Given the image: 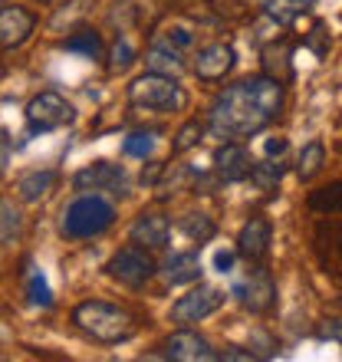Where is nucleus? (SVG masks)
<instances>
[{"mask_svg": "<svg viewBox=\"0 0 342 362\" xmlns=\"http://www.w3.org/2000/svg\"><path fill=\"white\" fill-rule=\"evenodd\" d=\"M283 178V165L273 162V158H266V162H256L254 172H250V181H254L260 191H273Z\"/></svg>", "mask_w": 342, "mask_h": 362, "instance_id": "nucleus-24", "label": "nucleus"}, {"mask_svg": "<svg viewBox=\"0 0 342 362\" xmlns=\"http://www.w3.org/2000/svg\"><path fill=\"white\" fill-rule=\"evenodd\" d=\"M53 185H57V172L43 168V172L23 175V178L17 181V191H20V198H23V201H40L43 194H49V191H53Z\"/></svg>", "mask_w": 342, "mask_h": 362, "instance_id": "nucleus-21", "label": "nucleus"}, {"mask_svg": "<svg viewBox=\"0 0 342 362\" xmlns=\"http://www.w3.org/2000/svg\"><path fill=\"white\" fill-rule=\"evenodd\" d=\"M168 234H171V224L162 214H142V218L132 224V230H129V238L148 250H162L165 244H168Z\"/></svg>", "mask_w": 342, "mask_h": 362, "instance_id": "nucleus-15", "label": "nucleus"}, {"mask_svg": "<svg viewBox=\"0 0 342 362\" xmlns=\"http://www.w3.org/2000/svg\"><path fill=\"white\" fill-rule=\"evenodd\" d=\"M165 284L168 286H181V284H194L201 276V257L194 250H184V254H171L165 260Z\"/></svg>", "mask_w": 342, "mask_h": 362, "instance_id": "nucleus-16", "label": "nucleus"}, {"mask_svg": "<svg viewBox=\"0 0 342 362\" xmlns=\"http://www.w3.org/2000/svg\"><path fill=\"white\" fill-rule=\"evenodd\" d=\"M112 218H115V208L105 198H99V194H83V198H76L63 211V234L73 240L95 238V234H102V230L112 228Z\"/></svg>", "mask_w": 342, "mask_h": 362, "instance_id": "nucleus-3", "label": "nucleus"}, {"mask_svg": "<svg viewBox=\"0 0 342 362\" xmlns=\"http://www.w3.org/2000/svg\"><path fill=\"white\" fill-rule=\"evenodd\" d=\"M23 286H27V296L37 306H53V290H49L47 276L33 260H23Z\"/></svg>", "mask_w": 342, "mask_h": 362, "instance_id": "nucleus-20", "label": "nucleus"}, {"mask_svg": "<svg viewBox=\"0 0 342 362\" xmlns=\"http://www.w3.org/2000/svg\"><path fill=\"white\" fill-rule=\"evenodd\" d=\"M286 152V139H270V142H266V158H280V155Z\"/></svg>", "mask_w": 342, "mask_h": 362, "instance_id": "nucleus-36", "label": "nucleus"}, {"mask_svg": "<svg viewBox=\"0 0 342 362\" xmlns=\"http://www.w3.org/2000/svg\"><path fill=\"white\" fill-rule=\"evenodd\" d=\"M73 323L86 336H93L99 343H125L135 333V320L125 313L122 306L102 303V300H89L73 310Z\"/></svg>", "mask_w": 342, "mask_h": 362, "instance_id": "nucleus-2", "label": "nucleus"}, {"mask_svg": "<svg viewBox=\"0 0 342 362\" xmlns=\"http://www.w3.org/2000/svg\"><path fill=\"white\" fill-rule=\"evenodd\" d=\"M105 270H109V276L112 280H119V284L125 286H142L148 276L155 274V260L152 254H148V247H142V244H129V247L115 250L112 260L105 264Z\"/></svg>", "mask_w": 342, "mask_h": 362, "instance_id": "nucleus-5", "label": "nucleus"}, {"mask_svg": "<svg viewBox=\"0 0 342 362\" xmlns=\"http://www.w3.org/2000/svg\"><path fill=\"white\" fill-rule=\"evenodd\" d=\"M220 303H224V293H220L218 286H198V290L178 296V303L171 306V323H178V326L201 323L211 313H218Z\"/></svg>", "mask_w": 342, "mask_h": 362, "instance_id": "nucleus-7", "label": "nucleus"}, {"mask_svg": "<svg viewBox=\"0 0 342 362\" xmlns=\"http://www.w3.org/2000/svg\"><path fill=\"white\" fill-rule=\"evenodd\" d=\"M323 162H326L323 142H306L303 152L296 155V175H300L303 181L316 178V175H319V168H323Z\"/></svg>", "mask_w": 342, "mask_h": 362, "instance_id": "nucleus-22", "label": "nucleus"}, {"mask_svg": "<svg viewBox=\"0 0 342 362\" xmlns=\"http://www.w3.org/2000/svg\"><path fill=\"white\" fill-rule=\"evenodd\" d=\"M316 0H260V7L270 20H273L276 27H286V23H293L296 17H303L313 10Z\"/></svg>", "mask_w": 342, "mask_h": 362, "instance_id": "nucleus-19", "label": "nucleus"}, {"mask_svg": "<svg viewBox=\"0 0 342 362\" xmlns=\"http://www.w3.org/2000/svg\"><path fill=\"white\" fill-rule=\"evenodd\" d=\"M250 172H254L250 152L237 142V139H228V142L214 152V175H218L224 185H234V181L250 178Z\"/></svg>", "mask_w": 342, "mask_h": 362, "instance_id": "nucleus-9", "label": "nucleus"}, {"mask_svg": "<svg viewBox=\"0 0 342 362\" xmlns=\"http://www.w3.org/2000/svg\"><path fill=\"white\" fill-rule=\"evenodd\" d=\"M181 230H184L194 244H204V240H211L218 234V228H214V221H211L208 214H188V218L181 221Z\"/></svg>", "mask_w": 342, "mask_h": 362, "instance_id": "nucleus-25", "label": "nucleus"}, {"mask_svg": "<svg viewBox=\"0 0 342 362\" xmlns=\"http://www.w3.org/2000/svg\"><path fill=\"white\" fill-rule=\"evenodd\" d=\"M319 336H323V339H333V343L342 346V320H326V323L319 326Z\"/></svg>", "mask_w": 342, "mask_h": 362, "instance_id": "nucleus-33", "label": "nucleus"}, {"mask_svg": "<svg viewBox=\"0 0 342 362\" xmlns=\"http://www.w3.org/2000/svg\"><path fill=\"white\" fill-rule=\"evenodd\" d=\"M73 122V105L63 99L59 93L47 89L30 99L27 105V125L30 132H53V129H63V125Z\"/></svg>", "mask_w": 342, "mask_h": 362, "instance_id": "nucleus-6", "label": "nucleus"}, {"mask_svg": "<svg viewBox=\"0 0 342 362\" xmlns=\"http://www.w3.org/2000/svg\"><path fill=\"white\" fill-rule=\"evenodd\" d=\"M66 49L69 53H83V57H89V59H99L102 57V40H99L95 30H83V33L66 40Z\"/></svg>", "mask_w": 342, "mask_h": 362, "instance_id": "nucleus-26", "label": "nucleus"}, {"mask_svg": "<svg viewBox=\"0 0 342 362\" xmlns=\"http://www.w3.org/2000/svg\"><path fill=\"white\" fill-rule=\"evenodd\" d=\"M155 139H158V132H155V129H145V132H132L129 139H125L122 152L132 155V158H148V155L155 152Z\"/></svg>", "mask_w": 342, "mask_h": 362, "instance_id": "nucleus-27", "label": "nucleus"}, {"mask_svg": "<svg viewBox=\"0 0 342 362\" xmlns=\"http://www.w3.org/2000/svg\"><path fill=\"white\" fill-rule=\"evenodd\" d=\"M4 244H10V240L17 238V230H20V214H17V208L10 204V201H4Z\"/></svg>", "mask_w": 342, "mask_h": 362, "instance_id": "nucleus-32", "label": "nucleus"}, {"mask_svg": "<svg viewBox=\"0 0 342 362\" xmlns=\"http://www.w3.org/2000/svg\"><path fill=\"white\" fill-rule=\"evenodd\" d=\"M264 73L280 79L283 86L293 79V49H290L286 40H276V43L264 47Z\"/></svg>", "mask_w": 342, "mask_h": 362, "instance_id": "nucleus-17", "label": "nucleus"}, {"mask_svg": "<svg viewBox=\"0 0 342 362\" xmlns=\"http://www.w3.org/2000/svg\"><path fill=\"white\" fill-rule=\"evenodd\" d=\"M220 359H244V362H254L256 353H250V349H224V353H220Z\"/></svg>", "mask_w": 342, "mask_h": 362, "instance_id": "nucleus-35", "label": "nucleus"}, {"mask_svg": "<svg viewBox=\"0 0 342 362\" xmlns=\"http://www.w3.org/2000/svg\"><path fill=\"white\" fill-rule=\"evenodd\" d=\"M7 162H10V135L4 132V168H7Z\"/></svg>", "mask_w": 342, "mask_h": 362, "instance_id": "nucleus-37", "label": "nucleus"}, {"mask_svg": "<svg viewBox=\"0 0 342 362\" xmlns=\"http://www.w3.org/2000/svg\"><path fill=\"white\" fill-rule=\"evenodd\" d=\"M43 4H57V0H43Z\"/></svg>", "mask_w": 342, "mask_h": 362, "instance_id": "nucleus-38", "label": "nucleus"}, {"mask_svg": "<svg viewBox=\"0 0 342 362\" xmlns=\"http://www.w3.org/2000/svg\"><path fill=\"white\" fill-rule=\"evenodd\" d=\"M270 240H273V228L266 218H250L237 234V254L247 260H264L270 254Z\"/></svg>", "mask_w": 342, "mask_h": 362, "instance_id": "nucleus-12", "label": "nucleus"}, {"mask_svg": "<svg viewBox=\"0 0 342 362\" xmlns=\"http://www.w3.org/2000/svg\"><path fill=\"white\" fill-rule=\"evenodd\" d=\"M73 185H76L79 191H112V194H119L125 185V172L119 165L95 162V165H89V168H83V172L73 178Z\"/></svg>", "mask_w": 342, "mask_h": 362, "instance_id": "nucleus-13", "label": "nucleus"}, {"mask_svg": "<svg viewBox=\"0 0 342 362\" xmlns=\"http://www.w3.org/2000/svg\"><path fill=\"white\" fill-rule=\"evenodd\" d=\"M155 40H165L168 47L181 49V53H184V49H188L191 43H194V37H191V33H188L184 27H165L162 33H155Z\"/></svg>", "mask_w": 342, "mask_h": 362, "instance_id": "nucleus-30", "label": "nucleus"}, {"mask_svg": "<svg viewBox=\"0 0 342 362\" xmlns=\"http://www.w3.org/2000/svg\"><path fill=\"white\" fill-rule=\"evenodd\" d=\"M283 109V83L273 76H250L214 99L208 129L214 139H247L273 122Z\"/></svg>", "mask_w": 342, "mask_h": 362, "instance_id": "nucleus-1", "label": "nucleus"}, {"mask_svg": "<svg viewBox=\"0 0 342 362\" xmlns=\"http://www.w3.org/2000/svg\"><path fill=\"white\" fill-rule=\"evenodd\" d=\"M234 63H237V53H234L230 43H211L194 59V73L204 83H218V79H224L234 69Z\"/></svg>", "mask_w": 342, "mask_h": 362, "instance_id": "nucleus-11", "label": "nucleus"}, {"mask_svg": "<svg viewBox=\"0 0 342 362\" xmlns=\"http://www.w3.org/2000/svg\"><path fill=\"white\" fill-rule=\"evenodd\" d=\"M165 356L168 359H178V362H211V359H220L211 343L204 336L191 333V329H178V333L168 336V343H165Z\"/></svg>", "mask_w": 342, "mask_h": 362, "instance_id": "nucleus-10", "label": "nucleus"}, {"mask_svg": "<svg viewBox=\"0 0 342 362\" xmlns=\"http://www.w3.org/2000/svg\"><path fill=\"white\" fill-rule=\"evenodd\" d=\"M234 296H237L240 306L250 310V313H266V310L276 303V284L270 280L266 270L256 267L247 280H240V284L234 286Z\"/></svg>", "mask_w": 342, "mask_h": 362, "instance_id": "nucleus-8", "label": "nucleus"}, {"mask_svg": "<svg viewBox=\"0 0 342 362\" xmlns=\"http://www.w3.org/2000/svg\"><path fill=\"white\" fill-rule=\"evenodd\" d=\"M306 49H313V57H326L329 53V33H326L323 23H316L306 37Z\"/></svg>", "mask_w": 342, "mask_h": 362, "instance_id": "nucleus-31", "label": "nucleus"}, {"mask_svg": "<svg viewBox=\"0 0 342 362\" xmlns=\"http://www.w3.org/2000/svg\"><path fill=\"white\" fill-rule=\"evenodd\" d=\"M201 135H204V125H201L198 119L184 122V125L178 129V135H175V145H171V152H175V155L191 152V148H194V145L201 142Z\"/></svg>", "mask_w": 342, "mask_h": 362, "instance_id": "nucleus-28", "label": "nucleus"}, {"mask_svg": "<svg viewBox=\"0 0 342 362\" xmlns=\"http://www.w3.org/2000/svg\"><path fill=\"white\" fill-rule=\"evenodd\" d=\"M33 33V17L23 7H4L0 10V47L17 49L27 43V37Z\"/></svg>", "mask_w": 342, "mask_h": 362, "instance_id": "nucleus-14", "label": "nucleus"}, {"mask_svg": "<svg viewBox=\"0 0 342 362\" xmlns=\"http://www.w3.org/2000/svg\"><path fill=\"white\" fill-rule=\"evenodd\" d=\"M309 208L323 211V214H342V181L313 191V194H309Z\"/></svg>", "mask_w": 342, "mask_h": 362, "instance_id": "nucleus-23", "label": "nucleus"}, {"mask_svg": "<svg viewBox=\"0 0 342 362\" xmlns=\"http://www.w3.org/2000/svg\"><path fill=\"white\" fill-rule=\"evenodd\" d=\"M129 103L135 109H145V112H178L184 105V93L175 83V76L148 69L145 76H138L129 86Z\"/></svg>", "mask_w": 342, "mask_h": 362, "instance_id": "nucleus-4", "label": "nucleus"}, {"mask_svg": "<svg viewBox=\"0 0 342 362\" xmlns=\"http://www.w3.org/2000/svg\"><path fill=\"white\" fill-rule=\"evenodd\" d=\"M234 260H237L234 250H220L218 257H214V270H218V274H230V270H234Z\"/></svg>", "mask_w": 342, "mask_h": 362, "instance_id": "nucleus-34", "label": "nucleus"}, {"mask_svg": "<svg viewBox=\"0 0 342 362\" xmlns=\"http://www.w3.org/2000/svg\"><path fill=\"white\" fill-rule=\"evenodd\" d=\"M145 63H148V69H155V73L178 76L181 69H184V53L175 49V47H168L165 40H152V47H148V53H145Z\"/></svg>", "mask_w": 342, "mask_h": 362, "instance_id": "nucleus-18", "label": "nucleus"}, {"mask_svg": "<svg viewBox=\"0 0 342 362\" xmlns=\"http://www.w3.org/2000/svg\"><path fill=\"white\" fill-rule=\"evenodd\" d=\"M132 59H135V49L129 40H115V47L112 53H109V73H125V69L132 66Z\"/></svg>", "mask_w": 342, "mask_h": 362, "instance_id": "nucleus-29", "label": "nucleus"}]
</instances>
